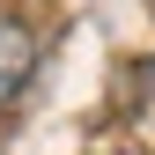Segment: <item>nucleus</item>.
Listing matches in <instances>:
<instances>
[{
  "mask_svg": "<svg viewBox=\"0 0 155 155\" xmlns=\"http://www.w3.org/2000/svg\"><path fill=\"white\" fill-rule=\"evenodd\" d=\"M30 67H37V37H30L22 22H8V15H0V111H8L15 96H22Z\"/></svg>",
  "mask_w": 155,
  "mask_h": 155,
  "instance_id": "obj_1",
  "label": "nucleus"
}]
</instances>
